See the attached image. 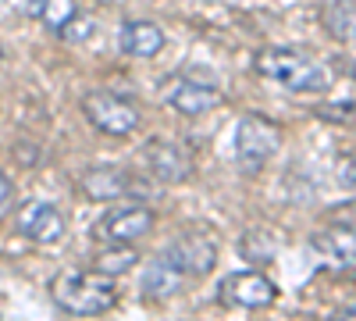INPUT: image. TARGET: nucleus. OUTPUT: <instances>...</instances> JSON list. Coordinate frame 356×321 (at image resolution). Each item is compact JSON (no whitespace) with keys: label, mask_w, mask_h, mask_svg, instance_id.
<instances>
[{"label":"nucleus","mask_w":356,"mask_h":321,"mask_svg":"<svg viewBox=\"0 0 356 321\" xmlns=\"http://www.w3.org/2000/svg\"><path fill=\"white\" fill-rule=\"evenodd\" d=\"M186 285H189V275L178 268L164 250L146 260V268H143V275H139V293H143L146 300H154V304L186 293Z\"/></svg>","instance_id":"9b49d317"},{"label":"nucleus","mask_w":356,"mask_h":321,"mask_svg":"<svg viewBox=\"0 0 356 321\" xmlns=\"http://www.w3.org/2000/svg\"><path fill=\"white\" fill-rule=\"evenodd\" d=\"M82 114L89 118V125L100 129L104 136H129L139 129L143 122V111L129 100V97H118L111 90H93L82 97Z\"/></svg>","instance_id":"20e7f679"},{"label":"nucleus","mask_w":356,"mask_h":321,"mask_svg":"<svg viewBox=\"0 0 356 321\" xmlns=\"http://www.w3.org/2000/svg\"><path fill=\"white\" fill-rule=\"evenodd\" d=\"M353 79H356V65H353Z\"/></svg>","instance_id":"393cba45"},{"label":"nucleus","mask_w":356,"mask_h":321,"mask_svg":"<svg viewBox=\"0 0 356 321\" xmlns=\"http://www.w3.org/2000/svg\"><path fill=\"white\" fill-rule=\"evenodd\" d=\"M339 321H356V307H349V311H342V314H339Z\"/></svg>","instance_id":"b1692460"},{"label":"nucleus","mask_w":356,"mask_h":321,"mask_svg":"<svg viewBox=\"0 0 356 321\" xmlns=\"http://www.w3.org/2000/svg\"><path fill=\"white\" fill-rule=\"evenodd\" d=\"M257 72L264 79H271L278 86H285L289 93H328L332 90V68L317 61L314 54L300 50V47H267L257 54Z\"/></svg>","instance_id":"f257e3e1"},{"label":"nucleus","mask_w":356,"mask_h":321,"mask_svg":"<svg viewBox=\"0 0 356 321\" xmlns=\"http://www.w3.org/2000/svg\"><path fill=\"white\" fill-rule=\"evenodd\" d=\"M328 221L356 232V203H346V208H332V211H328Z\"/></svg>","instance_id":"412c9836"},{"label":"nucleus","mask_w":356,"mask_h":321,"mask_svg":"<svg viewBox=\"0 0 356 321\" xmlns=\"http://www.w3.org/2000/svg\"><path fill=\"white\" fill-rule=\"evenodd\" d=\"M11 203H15V182H11V175L0 171V218L11 211Z\"/></svg>","instance_id":"4be33fe9"},{"label":"nucleus","mask_w":356,"mask_h":321,"mask_svg":"<svg viewBox=\"0 0 356 321\" xmlns=\"http://www.w3.org/2000/svg\"><path fill=\"white\" fill-rule=\"evenodd\" d=\"M282 147V129L264 118V114H243L235 125V139H232V154L243 175H257L264 171V164L271 161Z\"/></svg>","instance_id":"7ed1b4c3"},{"label":"nucleus","mask_w":356,"mask_h":321,"mask_svg":"<svg viewBox=\"0 0 356 321\" xmlns=\"http://www.w3.org/2000/svg\"><path fill=\"white\" fill-rule=\"evenodd\" d=\"M136 265H139V253H136L132 246H125V243H114V246L100 250V253H97V260H93L97 275H107V279L125 275V272H132Z\"/></svg>","instance_id":"a211bd4d"},{"label":"nucleus","mask_w":356,"mask_h":321,"mask_svg":"<svg viewBox=\"0 0 356 321\" xmlns=\"http://www.w3.org/2000/svg\"><path fill=\"white\" fill-rule=\"evenodd\" d=\"M118 47L129 57H139V61H150L164 50V29L157 22H146V18H136V22H125L122 33H118Z\"/></svg>","instance_id":"4468645a"},{"label":"nucleus","mask_w":356,"mask_h":321,"mask_svg":"<svg viewBox=\"0 0 356 321\" xmlns=\"http://www.w3.org/2000/svg\"><path fill=\"white\" fill-rule=\"evenodd\" d=\"M282 246H285V236L275 232V228H267V225H257V228L243 232V240H239V253L246 260H253V265H271Z\"/></svg>","instance_id":"2eb2a0df"},{"label":"nucleus","mask_w":356,"mask_h":321,"mask_svg":"<svg viewBox=\"0 0 356 321\" xmlns=\"http://www.w3.org/2000/svg\"><path fill=\"white\" fill-rule=\"evenodd\" d=\"M139 161H143V168L150 171L157 182H164V186H178V182H186L189 175H193V157H189V150L178 147L175 139H150V143L139 150Z\"/></svg>","instance_id":"6e6552de"},{"label":"nucleus","mask_w":356,"mask_h":321,"mask_svg":"<svg viewBox=\"0 0 356 321\" xmlns=\"http://www.w3.org/2000/svg\"><path fill=\"white\" fill-rule=\"evenodd\" d=\"M82 193L89 200H100V203H118V200H125V196H143L136 175H129L125 168H114V164L86 171L82 175Z\"/></svg>","instance_id":"f8f14e48"},{"label":"nucleus","mask_w":356,"mask_h":321,"mask_svg":"<svg viewBox=\"0 0 356 321\" xmlns=\"http://www.w3.org/2000/svg\"><path fill=\"white\" fill-rule=\"evenodd\" d=\"M15 225H18L22 236H29L33 243H57L65 236V228H68L65 214L57 211L54 203H47V200L25 203V208L18 211V218H15Z\"/></svg>","instance_id":"ddd939ff"},{"label":"nucleus","mask_w":356,"mask_h":321,"mask_svg":"<svg viewBox=\"0 0 356 321\" xmlns=\"http://www.w3.org/2000/svg\"><path fill=\"white\" fill-rule=\"evenodd\" d=\"M54 304L75 314V318H97L118 304V285L107 275H82V272H65L57 275L54 285Z\"/></svg>","instance_id":"f03ea898"},{"label":"nucleus","mask_w":356,"mask_h":321,"mask_svg":"<svg viewBox=\"0 0 356 321\" xmlns=\"http://www.w3.org/2000/svg\"><path fill=\"white\" fill-rule=\"evenodd\" d=\"M150 228H154V211L150 208H143V203H114V208L97 221L93 236L107 246H114V243L129 246V243L143 240Z\"/></svg>","instance_id":"39448f33"},{"label":"nucleus","mask_w":356,"mask_h":321,"mask_svg":"<svg viewBox=\"0 0 356 321\" xmlns=\"http://www.w3.org/2000/svg\"><path fill=\"white\" fill-rule=\"evenodd\" d=\"M161 100L178 111V114H186V118H200V114L207 111H214L225 97L221 90L211 82V79H189V75H178L171 82L161 86Z\"/></svg>","instance_id":"423d86ee"},{"label":"nucleus","mask_w":356,"mask_h":321,"mask_svg":"<svg viewBox=\"0 0 356 321\" xmlns=\"http://www.w3.org/2000/svg\"><path fill=\"white\" fill-rule=\"evenodd\" d=\"M310 253L321 268H328L335 275L356 272V232L342 225H328L310 236Z\"/></svg>","instance_id":"0eeeda50"},{"label":"nucleus","mask_w":356,"mask_h":321,"mask_svg":"<svg viewBox=\"0 0 356 321\" xmlns=\"http://www.w3.org/2000/svg\"><path fill=\"white\" fill-rule=\"evenodd\" d=\"M278 289L275 282L260 275V272H235L228 279H221L218 285V300L225 307H243V311H260L267 304H275Z\"/></svg>","instance_id":"1a4fd4ad"},{"label":"nucleus","mask_w":356,"mask_h":321,"mask_svg":"<svg viewBox=\"0 0 356 321\" xmlns=\"http://www.w3.org/2000/svg\"><path fill=\"white\" fill-rule=\"evenodd\" d=\"M335 179L342 189L356 193V154H339L335 157Z\"/></svg>","instance_id":"6ab92c4d"},{"label":"nucleus","mask_w":356,"mask_h":321,"mask_svg":"<svg viewBox=\"0 0 356 321\" xmlns=\"http://www.w3.org/2000/svg\"><path fill=\"white\" fill-rule=\"evenodd\" d=\"M164 253L189 275V282L211 275L214 265H218V246H214L211 236H203V232H186V236L171 240V243L164 246Z\"/></svg>","instance_id":"9d476101"},{"label":"nucleus","mask_w":356,"mask_h":321,"mask_svg":"<svg viewBox=\"0 0 356 321\" xmlns=\"http://www.w3.org/2000/svg\"><path fill=\"white\" fill-rule=\"evenodd\" d=\"M93 33H97V22H93V18H82V15H79V18H72V22L61 29V36H65V40H72V43H82V40H89Z\"/></svg>","instance_id":"aec40b11"},{"label":"nucleus","mask_w":356,"mask_h":321,"mask_svg":"<svg viewBox=\"0 0 356 321\" xmlns=\"http://www.w3.org/2000/svg\"><path fill=\"white\" fill-rule=\"evenodd\" d=\"M321 22L332 40L353 43L356 40V0H332V4H324Z\"/></svg>","instance_id":"dca6fc26"},{"label":"nucleus","mask_w":356,"mask_h":321,"mask_svg":"<svg viewBox=\"0 0 356 321\" xmlns=\"http://www.w3.org/2000/svg\"><path fill=\"white\" fill-rule=\"evenodd\" d=\"M25 11L33 18H40L50 33H61L72 18H79L75 0H25Z\"/></svg>","instance_id":"f3484780"},{"label":"nucleus","mask_w":356,"mask_h":321,"mask_svg":"<svg viewBox=\"0 0 356 321\" xmlns=\"http://www.w3.org/2000/svg\"><path fill=\"white\" fill-rule=\"evenodd\" d=\"M0 61H4V50H0Z\"/></svg>","instance_id":"a878e982"},{"label":"nucleus","mask_w":356,"mask_h":321,"mask_svg":"<svg viewBox=\"0 0 356 321\" xmlns=\"http://www.w3.org/2000/svg\"><path fill=\"white\" fill-rule=\"evenodd\" d=\"M353 111H356L353 100H342V107H317V114H324V118H342V122L353 118Z\"/></svg>","instance_id":"5701e85b"}]
</instances>
